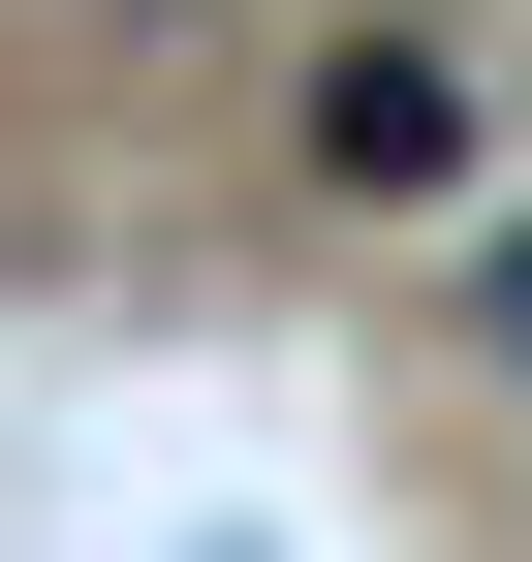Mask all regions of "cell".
Here are the masks:
<instances>
[{
  "instance_id": "obj_1",
  "label": "cell",
  "mask_w": 532,
  "mask_h": 562,
  "mask_svg": "<svg viewBox=\"0 0 532 562\" xmlns=\"http://www.w3.org/2000/svg\"><path fill=\"white\" fill-rule=\"evenodd\" d=\"M282 157H313V220H470L501 188V63L439 32V0H376V32H313V125Z\"/></svg>"
},
{
  "instance_id": "obj_2",
  "label": "cell",
  "mask_w": 532,
  "mask_h": 562,
  "mask_svg": "<svg viewBox=\"0 0 532 562\" xmlns=\"http://www.w3.org/2000/svg\"><path fill=\"white\" fill-rule=\"evenodd\" d=\"M470 375H532V220H470Z\"/></svg>"
}]
</instances>
